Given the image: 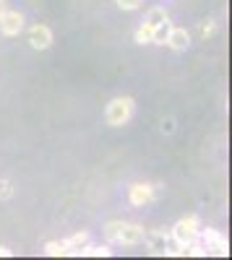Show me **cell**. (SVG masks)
Here are the masks:
<instances>
[{
    "label": "cell",
    "instance_id": "18",
    "mask_svg": "<svg viewBox=\"0 0 232 260\" xmlns=\"http://www.w3.org/2000/svg\"><path fill=\"white\" fill-rule=\"evenodd\" d=\"M115 3H118V8H123V11H138L143 0H115Z\"/></svg>",
    "mask_w": 232,
    "mask_h": 260
},
{
    "label": "cell",
    "instance_id": "1",
    "mask_svg": "<svg viewBox=\"0 0 232 260\" xmlns=\"http://www.w3.org/2000/svg\"><path fill=\"white\" fill-rule=\"evenodd\" d=\"M143 226L141 224H131V221H107L104 224V240L112 245H138L143 242Z\"/></svg>",
    "mask_w": 232,
    "mask_h": 260
},
{
    "label": "cell",
    "instance_id": "13",
    "mask_svg": "<svg viewBox=\"0 0 232 260\" xmlns=\"http://www.w3.org/2000/svg\"><path fill=\"white\" fill-rule=\"evenodd\" d=\"M45 255H50V257H63V255H68L66 240H52V242H47V245H45Z\"/></svg>",
    "mask_w": 232,
    "mask_h": 260
},
{
    "label": "cell",
    "instance_id": "8",
    "mask_svg": "<svg viewBox=\"0 0 232 260\" xmlns=\"http://www.w3.org/2000/svg\"><path fill=\"white\" fill-rule=\"evenodd\" d=\"M143 240H146V245H149V250H152L154 255H167V250H170V245H172L170 232H164V229L143 232Z\"/></svg>",
    "mask_w": 232,
    "mask_h": 260
},
{
    "label": "cell",
    "instance_id": "16",
    "mask_svg": "<svg viewBox=\"0 0 232 260\" xmlns=\"http://www.w3.org/2000/svg\"><path fill=\"white\" fill-rule=\"evenodd\" d=\"M13 198V185L11 180H0V201H11Z\"/></svg>",
    "mask_w": 232,
    "mask_h": 260
},
{
    "label": "cell",
    "instance_id": "11",
    "mask_svg": "<svg viewBox=\"0 0 232 260\" xmlns=\"http://www.w3.org/2000/svg\"><path fill=\"white\" fill-rule=\"evenodd\" d=\"M86 242H92V234H89L86 229H81V232H76V234L66 237V245H68V250H81Z\"/></svg>",
    "mask_w": 232,
    "mask_h": 260
},
{
    "label": "cell",
    "instance_id": "12",
    "mask_svg": "<svg viewBox=\"0 0 232 260\" xmlns=\"http://www.w3.org/2000/svg\"><path fill=\"white\" fill-rule=\"evenodd\" d=\"M143 21H146V24H152V26H159V24H164V21H170V16H167L164 8L154 6V8H149V13H146Z\"/></svg>",
    "mask_w": 232,
    "mask_h": 260
},
{
    "label": "cell",
    "instance_id": "3",
    "mask_svg": "<svg viewBox=\"0 0 232 260\" xmlns=\"http://www.w3.org/2000/svg\"><path fill=\"white\" fill-rule=\"evenodd\" d=\"M198 232H201V221H198V216H196V213H188V216H183V219H178V221H175V226H172L170 237H172V242H175L178 247H183V245H188V242L198 240Z\"/></svg>",
    "mask_w": 232,
    "mask_h": 260
},
{
    "label": "cell",
    "instance_id": "7",
    "mask_svg": "<svg viewBox=\"0 0 232 260\" xmlns=\"http://www.w3.org/2000/svg\"><path fill=\"white\" fill-rule=\"evenodd\" d=\"M24 13L21 11H11L6 8L3 13H0V31H3L6 37H18L21 31H24Z\"/></svg>",
    "mask_w": 232,
    "mask_h": 260
},
{
    "label": "cell",
    "instance_id": "4",
    "mask_svg": "<svg viewBox=\"0 0 232 260\" xmlns=\"http://www.w3.org/2000/svg\"><path fill=\"white\" fill-rule=\"evenodd\" d=\"M198 240H201V245L206 247V252H214V255H227L229 252V245H227V237L222 234V232H217V229H212V226H201V232H198Z\"/></svg>",
    "mask_w": 232,
    "mask_h": 260
},
{
    "label": "cell",
    "instance_id": "6",
    "mask_svg": "<svg viewBox=\"0 0 232 260\" xmlns=\"http://www.w3.org/2000/svg\"><path fill=\"white\" fill-rule=\"evenodd\" d=\"M29 47L32 50H50L52 47V29L47 24H32L29 26Z\"/></svg>",
    "mask_w": 232,
    "mask_h": 260
},
{
    "label": "cell",
    "instance_id": "19",
    "mask_svg": "<svg viewBox=\"0 0 232 260\" xmlns=\"http://www.w3.org/2000/svg\"><path fill=\"white\" fill-rule=\"evenodd\" d=\"M162 130H164V133H172V130H175V120H170V117L162 120Z\"/></svg>",
    "mask_w": 232,
    "mask_h": 260
},
{
    "label": "cell",
    "instance_id": "5",
    "mask_svg": "<svg viewBox=\"0 0 232 260\" xmlns=\"http://www.w3.org/2000/svg\"><path fill=\"white\" fill-rule=\"evenodd\" d=\"M154 198H157V187L149 185V182H133V185L128 187V203L136 206V208L149 206Z\"/></svg>",
    "mask_w": 232,
    "mask_h": 260
},
{
    "label": "cell",
    "instance_id": "15",
    "mask_svg": "<svg viewBox=\"0 0 232 260\" xmlns=\"http://www.w3.org/2000/svg\"><path fill=\"white\" fill-rule=\"evenodd\" d=\"M167 34H170V21H164V24L154 26V31H152V45H164Z\"/></svg>",
    "mask_w": 232,
    "mask_h": 260
},
{
    "label": "cell",
    "instance_id": "21",
    "mask_svg": "<svg viewBox=\"0 0 232 260\" xmlns=\"http://www.w3.org/2000/svg\"><path fill=\"white\" fill-rule=\"evenodd\" d=\"M6 8H8V3H6V0H0V13H3Z\"/></svg>",
    "mask_w": 232,
    "mask_h": 260
},
{
    "label": "cell",
    "instance_id": "9",
    "mask_svg": "<svg viewBox=\"0 0 232 260\" xmlns=\"http://www.w3.org/2000/svg\"><path fill=\"white\" fill-rule=\"evenodd\" d=\"M170 50L175 52H185L191 47V31L183 29V26H170V34H167V42H164Z\"/></svg>",
    "mask_w": 232,
    "mask_h": 260
},
{
    "label": "cell",
    "instance_id": "10",
    "mask_svg": "<svg viewBox=\"0 0 232 260\" xmlns=\"http://www.w3.org/2000/svg\"><path fill=\"white\" fill-rule=\"evenodd\" d=\"M78 255H83V257H110L112 250L107 245H92V242H86L78 250Z\"/></svg>",
    "mask_w": 232,
    "mask_h": 260
},
{
    "label": "cell",
    "instance_id": "2",
    "mask_svg": "<svg viewBox=\"0 0 232 260\" xmlns=\"http://www.w3.org/2000/svg\"><path fill=\"white\" fill-rule=\"evenodd\" d=\"M133 112H136L133 96H115V99L107 104V110H104V120H107L110 127H123V125L131 122Z\"/></svg>",
    "mask_w": 232,
    "mask_h": 260
},
{
    "label": "cell",
    "instance_id": "14",
    "mask_svg": "<svg viewBox=\"0 0 232 260\" xmlns=\"http://www.w3.org/2000/svg\"><path fill=\"white\" fill-rule=\"evenodd\" d=\"M152 31H154V26L152 24H143L136 29V34H133V39H136V45H152Z\"/></svg>",
    "mask_w": 232,
    "mask_h": 260
},
{
    "label": "cell",
    "instance_id": "20",
    "mask_svg": "<svg viewBox=\"0 0 232 260\" xmlns=\"http://www.w3.org/2000/svg\"><path fill=\"white\" fill-rule=\"evenodd\" d=\"M0 257H11V250L8 247H0Z\"/></svg>",
    "mask_w": 232,
    "mask_h": 260
},
{
    "label": "cell",
    "instance_id": "17",
    "mask_svg": "<svg viewBox=\"0 0 232 260\" xmlns=\"http://www.w3.org/2000/svg\"><path fill=\"white\" fill-rule=\"evenodd\" d=\"M198 31H201V37H204V39H206V37H214V31H217V21H212V18L204 21V24L198 26Z\"/></svg>",
    "mask_w": 232,
    "mask_h": 260
}]
</instances>
